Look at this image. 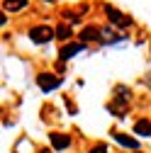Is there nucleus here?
<instances>
[{
  "label": "nucleus",
  "mask_w": 151,
  "mask_h": 153,
  "mask_svg": "<svg viewBox=\"0 0 151 153\" xmlns=\"http://www.w3.org/2000/svg\"><path fill=\"white\" fill-rule=\"evenodd\" d=\"M54 36H56V29H51V27H32L29 29V39L37 44H46Z\"/></svg>",
  "instance_id": "nucleus-1"
},
{
  "label": "nucleus",
  "mask_w": 151,
  "mask_h": 153,
  "mask_svg": "<svg viewBox=\"0 0 151 153\" xmlns=\"http://www.w3.org/2000/svg\"><path fill=\"white\" fill-rule=\"evenodd\" d=\"M105 15L110 17V22H115L117 27H129L132 25V17H127L124 12H120L117 7H112V5H105Z\"/></svg>",
  "instance_id": "nucleus-2"
},
{
  "label": "nucleus",
  "mask_w": 151,
  "mask_h": 153,
  "mask_svg": "<svg viewBox=\"0 0 151 153\" xmlns=\"http://www.w3.org/2000/svg\"><path fill=\"white\" fill-rule=\"evenodd\" d=\"M37 83H39V88L44 92H49V90L61 85V78H56V75H51V73H39V75H37Z\"/></svg>",
  "instance_id": "nucleus-3"
},
{
  "label": "nucleus",
  "mask_w": 151,
  "mask_h": 153,
  "mask_svg": "<svg viewBox=\"0 0 151 153\" xmlns=\"http://www.w3.org/2000/svg\"><path fill=\"white\" fill-rule=\"evenodd\" d=\"M49 141H51L54 151H64V148H68V143H71V139L66 136V134H56V131L49 136Z\"/></svg>",
  "instance_id": "nucleus-4"
},
{
  "label": "nucleus",
  "mask_w": 151,
  "mask_h": 153,
  "mask_svg": "<svg viewBox=\"0 0 151 153\" xmlns=\"http://www.w3.org/2000/svg\"><path fill=\"white\" fill-rule=\"evenodd\" d=\"M100 34H102V32H100L98 27H85L78 36H81V44H88V42H98Z\"/></svg>",
  "instance_id": "nucleus-5"
},
{
  "label": "nucleus",
  "mask_w": 151,
  "mask_h": 153,
  "mask_svg": "<svg viewBox=\"0 0 151 153\" xmlns=\"http://www.w3.org/2000/svg\"><path fill=\"white\" fill-rule=\"evenodd\" d=\"M81 49H83V44H64V46H61V51H59L61 61H68V59H73V56L78 53Z\"/></svg>",
  "instance_id": "nucleus-6"
},
{
  "label": "nucleus",
  "mask_w": 151,
  "mask_h": 153,
  "mask_svg": "<svg viewBox=\"0 0 151 153\" xmlns=\"http://www.w3.org/2000/svg\"><path fill=\"white\" fill-rule=\"evenodd\" d=\"M112 136H115L117 143H122V146H127V148H132V151H137V148H139V141H137V139H132V136H124V134H120V131H115Z\"/></svg>",
  "instance_id": "nucleus-7"
},
{
  "label": "nucleus",
  "mask_w": 151,
  "mask_h": 153,
  "mask_svg": "<svg viewBox=\"0 0 151 153\" xmlns=\"http://www.w3.org/2000/svg\"><path fill=\"white\" fill-rule=\"evenodd\" d=\"M134 131L139 136H151V119H139L134 124Z\"/></svg>",
  "instance_id": "nucleus-8"
},
{
  "label": "nucleus",
  "mask_w": 151,
  "mask_h": 153,
  "mask_svg": "<svg viewBox=\"0 0 151 153\" xmlns=\"http://www.w3.org/2000/svg\"><path fill=\"white\" fill-rule=\"evenodd\" d=\"M71 34H73V29H71L68 25H59V27H56V39L68 42V39H71Z\"/></svg>",
  "instance_id": "nucleus-9"
},
{
  "label": "nucleus",
  "mask_w": 151,
  "mask_h": 153,
  "mask_svg": "<svg viewBox=\"0 0 151 153\" xmlns=\"http://www.w3.org/2000/svg\"><path fill=\"white\" fill-rule=\"evenodd\" d=\"M25 5H27V0H5V10H10V12L22 10Z\"/></svg>",
  "instance_id": "nucleus-10"
},
{
  "label": "nucleus",
  "mask_w": 151,
  "mask_h": 153,
  "mask_svg": "<svg viewBox=\"0 0 151 153\" xmlns=\"http://www.w3.org/2000/svg\"><path fill=\"white\" fill-rule=\"evenodd\" d=\"M102 34H105V39H110V42H117V39H122V36H117L112 29H102Z\"/></svg>",
  "instance_id": "nucleus-11"
},
{
  "label": "nucleus",
  "mask_w": 151,
  "mask_h": 153,
  "mask_svg": "<svg viewBox=\"0 0 151 153\" xmlns=\"http://www.w3.org/2000/svg\"><path fill=\"white\" fill-rule=\"evenodd\" d=\"M64 20H66V22H78L81 15H76V12H64Z\"/></svg>",
  "instance_id": "nucleus-12"
},
{
  "label": "nucleus",
  "mask_w": 151,
  "mask_h": 153,
  "mask_svg": "<svg viewBox=\"0 0 151 153\" xmlns=\"http://www.w3.org/2000/svg\"><path fill=\"white\" fill-rule=\"evenodd\" d=\"M90 153H107V146H102V143H100V146H95V148H93Z\"/></svg>",
  "instance_id": "nucleus-13"
},
{
  "label": "nucleus",
  "mask_w": 151,
  "mask_h": 153,
  "mask_svg": "<svg viewBox=\"0 0 151 153\" xmlns=\"http://www.w3.org/2000/svg\"><path fill=\"white\" fill-rule=\"evenodd\" d=\"M144 83H146V85L151 88V73H149V75H146V78H144Z\"/></svg>",
  "instance_id": "nucleus-14"
},
{
  "label": "nucleus",
  "mask_w": 151,
  "mask_h": 153,
  "mask_svg": "<svg viewBox=\"0 0 151 153\" xmlns=\"http://www.w3.org/2000/svg\"><path fill=\"white\" fill-rule=\"evenodd\" d=\"M134 153H139V151H134Z\"/></svg>",
  "instance_id": "nucleus-15"
},
{
  "label": "nucleus",
  "mask_w": 151,
  "mask_h": 153,
  "mask_svg": "<svg viewBox=\"0 0 151 153\" xmlns=\"http://www.w3.org/2000/svg\"><path fill=\"white\" fill-rule=\"evenodd\" d=\"M49 3H51V0H49Z\"/></svg>",
  "instance_id": "nucleus-16"
}]
</instances>
